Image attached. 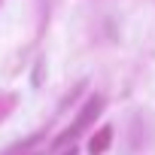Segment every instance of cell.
<instances>
[{"label": "cell", "instance_id": "6da1fadb", "mask_svg": "<svg viewBox=\"0 0 155 155\" xmlns=\"http://www.w3.org/2000/svg\"><path fill=\"white\" fill-rule=\"evenodd\" d=\"M97 113H101V101H91V104H88V110H85V113L79 116V122L73 125V134H76V131H82V128H85V125H88V122H91V119H94Z\"/></svg>", "mask_w": 155, "mask_h": 155}, {"label": "cell", "instance_id": "7a4b0ae2", "mask_svg": "<svg viewBox=\"0 0 155 155\" xmlns=\"http://www.w3.org/2000/svg\"><path fill=\"white\" fill-rule=\"evenodd\" d=\"M107 143H110V131H104L101 137H94V140H91V149H94V155H97V152H104V149H107Z\"/></svg>", "mask_w": 155, "mask_h": 155}, {"label": "cell", "instance_id": "3957f363", "mask_svg": "<svg viewBox=\"0 0 155 155\" xmlns=\"http://www.w3.org/2000/svg\"><path fill=\"white\" fill-rule=\"evenodd\" d=\"M70 155H73V152H70Z\"/></svg>", "mask_w": 155, "mask_h": 155}]
</instances>
